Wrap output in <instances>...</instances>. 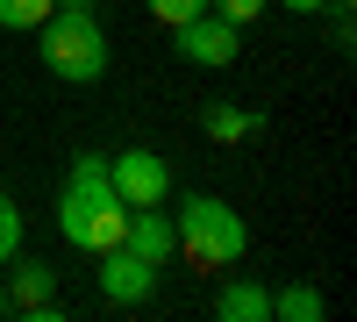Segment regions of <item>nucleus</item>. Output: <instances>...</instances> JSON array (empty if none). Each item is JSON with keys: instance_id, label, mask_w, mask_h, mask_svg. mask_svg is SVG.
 Returning <instances> with one entry per match:
<instances>
[{"instance_id": "obj_12", "label": "nucleus", "mask_w": 357, "mask_h": 322, "mask_svg": "<svg viewBox=\"0 0 357 322\" xmlns=\"http://www.w3.org/2000/svg\"><path fill=\"white\" fill-rule=\"evenodd\" d=\"M57 0H0V29H36Z\"/></svg>"}, {"instance_id": "obj_8", "label": "nucleus", "mask_w": 357, "mask_h": 322, "mask_svg": "<svg viewBox=\"0 0 357 322\" xmlns=\"http://www.w3.org/2000/svg\"><path fill=\"white\" fill-rule=\"evenodd\" d=\"M122 244L143 258V265H172V258H178V229H172V215H158V208H129Z\"/></svg>"}, {"instance_id": "obj_7", "label": "nucleus", "mask_w": 357, "mask_h": 322, "mask_svg": "<svg viewBox=\"0 0 357 322\" xmlns=\"http://www.w3.org/2000/svg\"><path fill=\"white\" fill-rule=\"evenodd\" d=\"M151 286H158V265H143V258H136L129 244L100 251V294H107L114 308H136V301H151Z\"/></svg>"}, {"instance_id": "obj_5", "label": "nucleus", "mask_w": 357, "mask_h": 322, "mask_svg": "<svg viewBox=\"0 0 357 322\" xmlns=\"http://www.w3.org/2000/svg\"><path fill=\"white\" fill-rule=\"evenodd\" d=\"M107 180H114V193H122L129 208H165V200H172V165L151 151V143L114 151V158H107Z\"/></svg>"}, {"instance_id": "obj_6", "label": "nucleus", "mask_w": 357, "mask_h": 322, "mask_svg": "<svg viewBox=\"0 0 357 322\" xmlns=\"http://www.w3.org/2000/svg\"><path fill=\"white\" fill-rule=\"evenodd\" d=\"M8 315H29V322H57L65 308H57V272L43 265V258H8Z\"/></svg>"}, {"instance_id": "obj_15", "label": "nucleus", "mask_w": 357, "mask_h": 322, "mask_svg": "<svg viewBox=\"0 0 357 322\" xmlns=\"http://www.w3.org/2000/svg\"><path fill=\"white\" fill-rule=\"evenodd\" d=\"M215 15H229V22H257L264 15V0H207Z\"/></svg>"}, {"instance_id": "obj_1", "label": "nucleus", "mask_w": 357, "mask_h": 322, "mask_svg": "<svg viewBox=\"0 0 357 322\" xmlns=\"http://www.w3.org/2000/svg\"><path fill=\"white\" fill-rule=\"evenodd\" d=\"M57 229H65L72 251H93V258L122 244V229H129V200L114 193L100 151H79V158H72L65 193H57Z\"/></svg>"}, {"instance_id": "obj_13", "label": "nucleus", "mask_w": 357, "mask_h": 322, "mask_svg": "<svg viewBox=\"0 0 357 322\" xmlns=\"http://www.w3.org/2000/svg\"><path fill=\"white\" fill-rule=\"evenodd\" d=\"M15 251H22V208H15L8 193H0V265H8Z\"/></svg>"}, {"instance_id": "obj_4", "label": "nucleus", "mask_w": 357, "mask_h": 322, "mask_svg": "<svg viewBox=\"0 0 357 322\" xmlns=\"http://www.w3.org/2000/svg\"><path fill=\"white\" fill-rule=\"evenodd\" d=\"M172 50L186 57V65L222 72V65H236V57H243V22H229V15H215V8H200L193 22H178V29H172Z\"/></svg>"}, {"instance_id": "obj_18", "label": "nucleus", "mask_w": 357, "mask_h": 322, "mask_svg": "<svg viewBox=\"0 0 357 322\" xmlns=\"http://www.w3.org/2000/svg\"><path fill=\"white\" fill-rule=\"evenodd\" d=\"M0 315H8V286H0Z\"/></svg>"}, {"instance_id": "obj_2", "label": "nucleus", "mask_w": 357, "mask_h": 322, "mask_svg": "<svg viewBox=\"0 0 357 322\" xmlns=\"http://www.w3.org/2000/svg\"><path fill=\"white\" fill-rule=\"evenodd\" d=\"M29 36H36L43 72L65 79V86H93V79L107 72V36H100V22L86 15V8H50Z\"/></svg>"}, {"instance_id": "obj_10", "label": "nucleus", "mask_w": 357, "mask_h": 322, "mask_svg": "<svg viewBox=\"0 0 357 322\" xmlns=\"http://www.w3.org/2000/svg\"><path fill=\"white\" fill-rule=\"evenodd\" d=\"M215 315H222V322H264V315H272V294H264L257 279H222Z\"/></svg>"}, {"instance_id": "obj_17", "label": "nucleus", "mask_w": 357, "mask_h": 322, "mask_svg": "<svg viewBox=\"0 0 357 322\" xmlns=\"http://www.w3.org/2000/svg\"><path fill=\"white\" fill-rule=\"evenodd\" d=\"M57 8H86V15H93V0H57Z\"/></svg>"}, {"instance_id": "obj_9", "label": "nucleus", "mask_w": 357, "mask_h": 322, "mask_svg": "<svg viewBox=\"0 0 357 322\" xmlns=\"http://www.w3.org/2000/svg\"><path fill=\"white\" fill-rule=\"evenodd\" d=\"M257 129H264L257 108H236V101H207V108H200V136H207V143H243V136H257Z\"/></svg>"}, {"instance_id": "obj_3", "label": "nucleus", "mask_w": 357, "mask_h": 322, "mask_svg": "<svg viewBox=\"0 0 357 322\" xmlns=\"http://www.w3.org/2000/svg\"><path fill=\"white\" fill-rule=\"evenodd\" d=\"M172 229H178V258H193L200 272H222V265H236V258L250 251V229H243V215H236L229 200H215V193L178 200Z\"/></svg>"}, {"instance_id": "obj_16", "label": "nucleus", "mask_w": 357, "mask_h": 322, "mask_svg": "<svg viewBox=\"0 0 357 322\" xmlns=\"http://www.w3.org/2000/svg\"><path fill=\"white\" fill-rule=\"evenodd\" d=\"M279 8H293V15H321L329 0H279Z\"/></svg>"}, {"instance_id": "obj_11", "label": "nucleus", "mask_w": 357, "mask_h": 322, "mask_svg": "<svg viewBox=\"0 0 357 322\" xmlns=\"http://www.w3.org/2000/svg\"><path fill=\"white\" fill-rule=\"evenodd\" d=\"M321 308H329V301H321L314 286H286V294H272V315L279 322H321Z\"/></svg>"}, {"instance_id": "obj_14", "label": "nucleus", "mask_w": 357, "mask_h": 322, "mask_svg": "<svg viewBox=\"0 0 357 322\" xmlns=\"http://www.w3.org/2000/svg\"><path fill=\"white\" fill-rule=\"evenodd\" d=\"M143 8H151V15L165 22V29H178V22H193V15L207 8V0H143Z\"/></svg>"}]
</instances>
